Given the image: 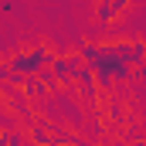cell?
Here are the masks:
<instances>
[{
    "label": "cell",
    "instance_id": "9",
    "mask_svg": "<svg viewBox=\"0 0 146 146\" xmlns=\"http://www.w3.org/2000/svg\"><path fill=\"white\" fill-rule=\"evenodd\" d=\"M17 7V0H0V10H14Z\"/></svg>",
    "mask_w": 146,
    "mask_h": 146
},
{
    "label": "cell",
    "instance_id": "4",
    "mask_svg": "<svg viewBox=\"0 0 146 146\" xmlns=\"http://www.w3.org/2000/svg\"><path fill=\"white\" fill-rule=\"evenodd\" d=\"M129 3H133V0H99V3H95V21H99V24H112Z\"/></svg>",
    "mask_w": 146,
    "mask_h": 146
},
{
    "label": "cell",
    "instance_id": "3",
    "mask_svg": "<svg viewBox=\"0 0 146 146\" xmlns=\"http://www.w3.org/2000/svg\"><path fill=\"white\" fill-rule=\"evenodd\" d=\"M27 143L31 146H51V122L44 115H31V122H27Z\"/></svg>",
    "mask_w": 146,
    "mask_h": 146
},
{
    "label": "cell",
    "instance_id": "10",
    "mask_svg": "<svg viewBox=\"0 0 146 146\" xmlns=\"http://www.w3.org/2000/svg\"><path fill=\"white\" fill-rule=\"evenodd\" d=\"M139 78H146V61H139V68H136V82Z\"/></svg>",
    "mask_w": 146,
    "mask_h": 146
},
{
    "label": "cell",
    "instance_id": "2",
    "mask_svg": "<svg viewBox=\"0 0 146 146\" xmlns=\"http://www.w3.org/2000/svg\"><path fill=\"white\" fill-rule=\"evenodd\" d=\"M75 65H78V54H75V58H68V54H54L51 65L41 72L44 85H48V88H58V85L72 82V78H75Z\"/></svg>",
    "mask_w": 146,
    "mask_h": 146
},
{
    "label": "cell",
    "instance_id": "7",
    "mask_svg": "<svg viewBox=\"0 0 146 146\" xmlns=\"http://www.w3.org/2000/svg\"><path fill=\"white\" fill-rule=\"evenodd\" d=\"M0 129H17V115H10V112H0Z\"/></svg>",
    "mask_w": 146,
    "mask_h": 146
},
{
    "label": "cell",
    "instance_id": "5",
    "mask_svg": "<svg viewBox=\"0 0 146 146\" xmlns=\"http://www.w3.org/2000/svg\"><path fill=\"white\" fill-rule=\"evenodd\" d=\"M21 92H24L27 99H44L51 88L44 85V78H41V75H31V78H24V82H21Z\"/></svg>",
    "mask_w": 146,
    "mask_h": 146
},
{
    "label": "cell",
    "instance_id": "8",
    "mask_svg": "<svg viewBox=\"0 0 146 146\" xmlns=\"http://www.w3.org/2000/svg\"><path fill=\"white\" fill-rule=\"evenodd\" d=\"M119 115H122V106H119V102H115V99H112V102H109V119H112V122H115V119H119Z\"/></svg>",
    "mask_w": 146,
    "mask_h": 146
},
{
    "label": "cell",
    "instance_id": "6",
    "mask_svg": "<svg viewBox=\"0 0 146 146\" xmlns=\"http://www.w3.org/2000/svg\"><path fill=\"white\" fill-rule=\"evenodd\" d=\"M0 146H31L24 129H0Z\"/></svg>",
    "mask_w": 146,
    "mask_h": 146
},
{
    "label": "cell",
    "instance_id": "11",
    "mask_svg": "<svg viewBox=\"0 0 146 146\" xmlns=\"http://www.w3.org/2000/svg\"><path fill=\"white\" fill-rule=\"evenodd\" d=\"M133 146H146V139H136V143H133Z\"/></svg>",
    "mask_w": 146,
    "mask_h": 146
},
{
    "label": "cell",
    "instance_id": "1",
    "mask_svg": "<svg viewBox=\"0 0 146 146\" xmlns=\"http://www.w3.org/2000/svg\"><path fill=\"white\" fill-rule=\"evenodd\" d=\"M51 51L44 48V44H31V48H21L17 54H10L7 58V68H10V85L14 88H21V82L24 78H31V75H41L48 65H51Z\"/></svg>",
    "mask_w": 146,
    "mask_h": 146
}]
</instances>
